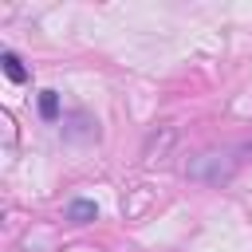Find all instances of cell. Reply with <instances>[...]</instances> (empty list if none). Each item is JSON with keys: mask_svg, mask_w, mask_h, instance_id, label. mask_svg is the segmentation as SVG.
<instances>
[{"mask_svg": "<svg viewBox=\"0 0 252 252\" xmlns=\"http://www.w3.org/2000/svg\"><path fill=\"white\" fill-rule=\"evenodd\" d=\"M67 217H71L75 224H87V220H94V217H98V209H94V201H71Z\"/></svg>", "mask_w": 252, "mask_h": 252, "instance_id": "cell-1", "label": "cell"}, {"mask_svg": "<svg viewBox=\"0 0 252 252\" xmlns=\"http://www.w3.org/2000/svg\"><path fill=\"white\" fill-rule=\"evenodd\" d=\"M4 75H8L12 83H24V79H28V71H24V63H20V55L4 51Z\"/></svg>", "mask_w": 252, "mask_h": 252, "instance_id": "cell-2", "label": "cell"}, {"mask_svg": "<svg viewBox=\"0 0 252 252\" xmlns=\"http://www.w3.org/2000/svg\"><path fill=\"white\" fill-rule=\"evenodd\" d=\"M39 114H43V118H55V114H59V98H55V91H43V94H39Z\"/></svg>", "mask_w": 252, "mask_h": 252, "instance_id": "cell-3", "label": "cell"}]
</instances>
